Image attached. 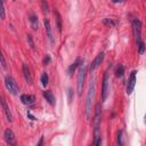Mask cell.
Listing matches in <instances>:
<instances>
[{
  "mask_svg": "<svg viewBox=\"0 0 146 146\" xmlns=\"http://www.w3.org/2000/svg\"><path fill=\"white\" fill-rule=\"evenodd\" d=\"M100 121H102V106L100 103L96 104L95 107V114L92 119V125H94V144L95 145H100Z\"/></svg>",
  "mask_w": 146,
  "mask_h": 146,
  "instance_id": "cell-1",
  "label": "cell"
},
{
  "mask_svg": "<svg viewBox=\"0 0 146 146\" xmlns=\"http://www.w3.org/2000/svg\"><path fill=\"white\" fill-rule=\"evenodd\" d=\"M95 95H96V78H95V75H92L90 78L88 92H87V97H86V105H84V108H86L84 112H86L87 119L91 117V108H92V103H94V99H95Z\"/></svg>",
  "mask_w": 146,
  "mask_h": 146,
  "instance_id": "cell-2",
  "label": "cell"
},
{
  "mask_svg": "<svg viewBox=\"0 0 146 146\" xmlns=\"http://www.w3.org/2000/svg\"><path fill=\"white\" fill-rule=\"evenodd\" d=\"M86 74H87V63L83 60L79 65V71H78V76H76V90H78L79 96H81L82 90H83V86H84V81H86Z\"/></svg>",
  "mask_w": 146,
  "mask_h": 146,
  "instance_id": "cell-3",
  "label": "cell"
},
{
  "mask_svg": "<svg viewBox=\"0 0 146 146\" xmlns=\"http://www.w3.org/2000/svg\"><path fill=\"white\" fill-rule=\"evenodd\" d=\"M132 33H133V36H135V40H136V43L137 46L141 42V22L138 19V18H135L132 21Z\"/></svg>",
  "mask_w": 146,
  "mask_h": 146,
  "instance_id": "cell-4",
  "label": "cell"
},
{
  "mask_svg": "<svg viewBox=\"0 0 146 146\" xmlns=\"http://www.w3.org/2000/svg\"><path fill=\"white\" fill-rule=\"evenodd\" d=\"M5 86H6L7 90H8L10 94H13V95H17L18 91H19L18 84L16 83L15 79L11 78L10 75H6V78H5Z\"/></svg>",
  "mask_w": 146,
  "mask_h": 146,
  "instance_id": "cell-5",
  "label": "cell"
},
{
  "mask_svg": "<svg viewBox=\"0 0 146 146\" xmlns=\"http://www.w3.org/2000/svg\"><path fill=\"white\" fill-rule=\"evenodd\" d=\"M108 71H105L103 75V86H102V102H105L108 95Z\"/></svg>",
  "mask_w": 146,
  "mask_h": 146,
  "instance_id": "cell-6",
  "label": "cell"
},
{
  "mask_svg": "<svg viewBox=\"0 0 146 146\" xmlns=\"http://www.w3.org/2000/svg\"><path fill=\"white\" fill-rule=\"evenodd\" d=\"M136 71H132L130 76H129V80H128V83H127V88H125V92L128 95H130L132 91H133V88H135V84H136Z\"/></svg>",
  "mask_w": 146,
  "mask_h": 146,
  "instance_id": "cell-7",
  "label": "cell"
},
{
  "mask_svg": "<svg viewBox=\"0 0 146 146\" xmlns=\"http://www.w3.org/2000/svg\"><path fill=\"white\" fill-rule=\"evenodd\" d=\"M3 138H5V140H6V143H7L8 145H15V144H16L15 135H14L13 130L9 129V128L5 130V132H3Z\"/></svg>",
  "mask_w": 146,
  "mask_h": 146,
  "instance_id": "cell-8",
  "label": "cell"
},
{
  "mask_svg": "<svg viewBox=\"0 0 146 146\" xmlns=\"http://www.w3.org/2000/svg\"><path fill=\"white\" fill-rule=\"evenodd\" d=\"M103 59H104V52H99L95 58H94V60L91 62V64H90V72H94L100 64H102V62H103Z\"/></svg>",
  "mask_w": 146,
  "mask_h": 146,
  "instance_id": "cell-9",
  "label": "cell"
},
{
  "mask_svg": "<svg viewBox=\"0 0 146 146\" xmlns=\"http://www.w3.org/2000/svg\"><path fill=\"white\" fill-rule=\"evenodd\" d=\"M22 72H23V75H24L25 81H26L29 84H31V83H32V75H31V72H30V68H29L27 64H23V66H22Z\"/></svg>",
  "mask_w": 146,
  "mask_h": 146,
  "instance_id": "cell-10",
  "label": "cell"
},
{
  "mask_svg": "<svg viewBox=\"0 0 146 146\" xmlns=\"http://www.w3.org/2000/svg\"><path fill=\"white\" fill-rule=\"evenodd\" d=\"M34 100H35V98H34V96H33V95L24 94V95H22V96H21V102H22L24 105H27V106L33 105V104H34Z\"/></svg>",
  "mask_w": 146,
  "mask_h": 146,
  "instance_id": "cell-11",
  "label": "cell"
},
{
  "mask_svg": "<svg viewBox=\"0 0 146 146\" xmlns=\"http://www.w3.org/2000/svg\"><path fill=\"white\" fill-rule=\"evenodd\" d=\"M1 105H2V110H3V114H5L6 119H7L9 122H13V114H11V112H10V110H9L8 105L6 104V102H5L3 98L1 99Z\"/></svg>",
  "mask_w": 146,
  "mask_h": 146,
  "instance_id": "cell-12",
  "label": "cell"
},
{
  "mask_svg": "<svg viewBox=\"0 0 146 146\" xmlns=\"http://www.w3.org/2000/svg\"><path fill=\"white\" fill-rule=\"evenodd\" d=\"M43 23H44V27H46L47 36H48L49 41H50L51 43H54V38H52V32H51V26H50V22H49V19H48V18H44Z\"/></svg>",
  "mask_w": 146,
  "mask_h": 146,
  "instance_id": "cell-13",
  "label": "cell"
},
{
  "mask_svg": "<svg viewBox=\"0 0 146 146\" xmlns=\"http://www.w3.org/2000/svg\"><path fill=\"white\" fill-rule=\"evenodd\" d=\"M43 97L46 98V100L51 105V106H55L56 104V100H55V97L52 95V92L50 90H44L43 91Z\"/></svg>",
  "mask_w": 146,
  "mask_h": 146,
  "instance_id": "cell-14",
  "label": "cell"
},
{
  "mask_svg": "<svg viewBox=\"0 0 146 146\" xmlns=\"http://www.w3.org/2000/svg\"><path fill=\"white\" fill-rule=\"evenodd\" d=\"M29 17H30L29 19H30V23H31V26H32V29H33V30H38V29H39L38 16H36L35 14H31Z\"/></svg>",
  "mask_w": 146,
  "mask_h": 146,
  "instance_id": "cell-15",
  "label": "cell"
},
{
  "mask_svg": "<svg viewBox=\"0 0 146 146\" xmlns=\"http://www.w3.org/2000/svg\"><path fill=\"white\" fill-rule=\"evenodd\" d=\"M80 63H81V62H80V58H76V59L74 60V63L68 66V68H67V74H68L70 76H72V74L74 73V71L76 70V67L80 65Z\"/></svg>",
  "mask_w": 146,
  "mask_h": 146,
  "instance_id": "cell-16",
  "label": "cell"
},
{
  "mask_svg": "<svg viewBox=\"0 0 146 146\" xmlns=\"http://www.w3.org/2000/svg\"><path fill=\"white\" fill-rule=\"evenodd\" d=\"M54 15H55V19H56V23H57V30L60 33L62 32V17H60V15L57 10L54 11Z\"/></svg>",
  "mask_w": 146,
  "mask_h": 146,
  "instance_id": "cell-17",
  "label": "cell"
},
{
  "mask_svg": "<svg viewBox=\"0 0 146 146\" xmlns=\"http://www.w3.org/2000/svg\"><path fill=\"white\" fill-rule=\"evenodd\" d=\"M123 74H124V67H123V65L119 64L117 67H116V70H115V75H116L117 78H122Z\"/></svg>",
  "mask_w": 146,
  "mask_h": 146,
  "instance_id": "cell-18",
  "label": "cell"
},
{
  "mask_svg": "<svg viewBox=\"0 0 146 146\" xmlns=\"http://www.w3.org/2000/svg\"><path fill=\"white\" fill-rule=\"evenodd\" d=\"M41 84L43 86V87H46L47 84H48V82H49V78H48V74L46 73V72H43L42 73V75H41Z\"/></svg>",
  "mask_w": 146,
  "mask_h": 146,
  "instance_id": "cell-19",
  "label": "cell"
},
{
  "mask_svg": "<svg viewBox=\"0 0 146 146\" xmlns=\"http://www.w3.org/2000/svg\"><path fill=\"white\" fill-rule=\"evenodd\" d=\"M104 24L110 25V26H115V25H116V21H114V19H112V18H105V19H104Z\"/></svg>",
  "mask_w": 146,
  "mask_h": 146,
  "instance_id": "cell-20",
  "label": "cell"
},
{
  "mask_svg": "<svg viewBox=\"0 0 146 146\" xmlns=\"http://www.w3.org/2000/svg\"><path fill=\"white\" fill-rule=\"evenodd\" d=\"M41 7H42V11H43V13H48V11H49L48 3H47L46 0H42V1H41Z\"/></svg>",
  "mask_w": 146,
  "mask_h": 146,
  "instance_id": "cell-21",
  "label": "cell"
},
{
  "mask_svg": "<svg viewBox=\"0 0 146 146\" xmlns=\"http://www.w3.org/2000/svg\"><path fill=\"white\" fill-rule=\"evenodd\" d=\"M137 47H138V51H139V54H143V52L145 51V47H146V46H145V43H144L143 41H141Z\"/></svg>",
  "mask_w": 146,
  "mask_h": 146,
  "instance_id": "cell-22",
  "label": "cell"
},
{
  "mask_svg": "<svg viewBox=\"0 0 146 146\" xmlns=\"http://www.w3.org/2000/svg\"><path fill=\"white\" fill-rule=\"evenodd\" d=\"M67 96H68V104L72 103V99H73V90L72 89H68L67 90Z\"/></svg>",
  "mask_w": 146,
  "mask_h": 146,
  "instance_id": "cell-23",
  "label": "cell"
},
{
  "mask_svg": "<svg viewBox=\"0 0 146 146\" xmlns=\"http://www.w3.org/2000/svg\"><path fill=\"white\" fill-rule=\"evenodd\" d=\"M1 5H2V7H1V19H5V10H6V7H5V1L3 0L1 1Z\"/></svg>",
  "mask_w": 146,
  "mask_h": 146,
  "instance_id": "cell-24",
  "label": "cell"
},
{
  "mask_svg": "<svg viewBox=\"0 0 146 146\" xmlns=\"http://www.w3.org/2000/svg\"><path fill=\"white\" fill-rule=\"evenodd\" d=\"M27 41H29V43H30V46H31V48L32 49H34V43H33V40H32V35H27Z\"/></svg>",
  "mask_w": 146,
  "mask_h": 146,
  "instance_id": "cell-25",
  "label": "cell"
},
{
  "mask_svg": "<svg viewBox=\"0 0 146 146\" xmlns=\"http://www.w3.org/2000/svg\"><path fill=\"white\" fill-rule=\"evenodd\" d=\"M49 63H50V56L46 55V57L43 58V65H48Z\"/></svg>",
  "mask_w": 146,
  "mask_h": 146,
  "instance_id": "cell-26",
  "label": "cell"
},
{
  "mask_svg": "<svg viewBox=\"0 0 146 146\" xmlns=\"http://www.w3.org/2000/svg\"><path fill=\"white\" fill-rule=\"evenodd\" d=\"M1 66H2L3 70L7 68V65H6V60H5V56L3 55H1Z\"/></svg>",
  "mask_w": 146,
  "mask_h": 146,
  "instance_id": "cell-27",
  "label": "cell"
},
{
  "mask_svg": "<svg viewBox=\"0 0 146 146\" xmlns=\"http://www.w3.org/2000/svg\"><path fill=\"white\" fill-rule=\"evenodd\" d=\"M121 137H122V131L120 130V131L117 132V144H119V145H122V141H121Z\"/></svg>",
  "mask_w": 146,
  "mask_h": 146,
  "instance_id": "cell-28",
  "label": "cell"
},
{
  "mask_svg": "<svg viewBox=\"0 0 146 146\" xmlns=\"http://www.w3.org/2000/svg\"><path fill=\"white\" fill-rule=\"evenodd\" d=\"M27 116H29L31 120H36V117H35V116H33V115H32L30 112H27Z\"/></svg>",
  "mask_w": 146,
  "mask_h": 146,
  "instance_id": "cell-29",
  "label": "cell"
},
{
  "mask_svg": "<svg viewBox=\"0 0 146 146\" xmlns=\"http://www.w3.org/2000/svg\"><path fill=\"white\" fill-rule=\"evenodd\" d=\"M125 0H112V2L114 3H121V2H124Z\"/></svg>",
  "mask_w": 146,
  "mask_h": 146,
  "instance_id": "cell-30",
  "label": "cell"
},
{
  "mask_svg": "<svg viewBox=\"0 0 146 146\" xmlns=\"http://www.w3.org/2000/svg\"><path fill=\"white\" fill-rule=\"evenodd\" d=\"M42 140H43V137H41V139H40V141H39L38 145H41V144H42Z\"/></svg>",
  "mask_w": 146,
  "mask_h": 146,
  "instance_id": "cell-31",
  "label": "cell"
},
{
  "mask_svg": "<svg viewBox=\"0 0 146 146\" xmlns=\"http://www.w3.org/2000/svg\"><path fill=\"white\" fill-rule=\"evenodd\" d=\"M145 123H146V114H145Z\"/></svg>",
  "mask_w": 146,
  "mask_h": 146,
  "instance_id": "cell-32",
  "label": "cell"
}]
</instances>
